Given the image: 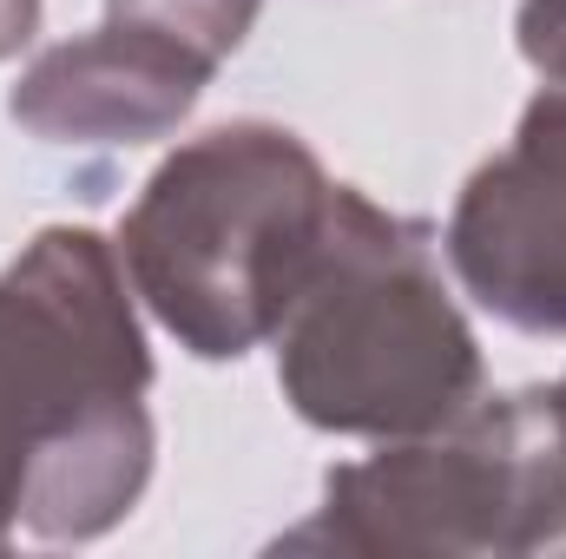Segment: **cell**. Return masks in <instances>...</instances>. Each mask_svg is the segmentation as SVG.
<instances>
[{
    "label": "cell",
    "mask_w": 566,
    "mask_h": 559,
    "mask_svg": "<svg viewBox=\"0 0 566 559\" xmlns=\"http://www.w3.org/2000/svg\"><path fill=\"white\" fill-rule=\"evenodd\" d=\"M151 349L113 238L46 224L0 271V553L106 540L151 487Z\"/></svg>",
    "instance_id": "6da1fadb"
},
{
    "label": "cell",
    "mask_w": 566,
    "mask_h": 559,
    "mask_svg": "<svg viewBox=\"0 0 566 559\" xmlns=\"http://www.w3.org/2000/svg\"><path fill=\"white\" fill-rule=\"evenodd\" d=\"M343 184L277 119H231L185 139L119 218V264L139 309L198 362L271 342L329 251Z\"/></svg>",
    "instance_id": "7a4b0ae2"
},
{
    "label": "cell",
    "mask_w": 566,
    "mask_h": 559,
    "mask_svg": "<svg viewBox=\"0 0 566 559\" xmlns=\"http://www.w3.org/2000/svg\"><path fill=\"white\" fill-rule=\"evenodd\" d=\"M271 349L296 421L343 441L441 428L488 389L481 336L454 303L434 231L356 184H343L329 251L283 309Z\"/></svg>",
    "instance_id": "3957f363"
},
{
    "label": "cell",
    "mask_w": 566,
    "mask_h": 559,
    "mask_svg": "<svg viewBox=\"0 0 566 559\" xmlns=\"http://www.w3.org/2000/svg\"><path fill=\"white\" fill-rule=\"evenodd\" d=\"M277 553L541 559L566 553V376L474 395L441 428L329 467L323 500Z\"/></svg>",
    "instance_id": "277c9868"
},
{
    "label": "cell",
    "mask_w": 566,
    "mask_h": 559,
    "mask_svg": "<svg viewBox=\"0 0 566 559\" xmlns=\"http://www.w3.org/2000/svg\"><path fill=\"white\" fill-rule=\"evenodd\" d=\"M441 264L507 329L566 336V80H541L514 139L468 171Z\"/></svg>",
    "instance_id": "5b68a950"
},
{
    "label": "cell",
    "mask_w": 566,
    "mask_h": 559,
    "mask_svg": "<svg viewBox=\"0 0 566 559\" xmlns=\"http://www.w3.org/2000/svg\"><path fill=\"white\" fill-rule=\"evenodd\" d=\"M211 73L218 66L171 33L106 13L99 27L53 40L20 66L7 119L40 145H151L191 119Z\"/></svg>",
    "instance_id": "8992f818"
},
{
    "label": "cell",
    "mask_w": 566,
    "mask_h": 559,
    "mask_svg": "<svg viewBox=\"0 0 566 559\" xmlns=\"http://www.w3.org/2000/svg\"><path fill=\"white\" fill-rule=\"evenodd\" d=\"M258 7H264V0H106L113 20H139L151 33H171V40H185L191 53H205L211 66H224V60L251 40Z\"/></svg>",
    "instance_id": "52a82bcc"
},
{
    "label": "cell",
    "mask_w": 566,
    "mask_h": 559,
    "mask_svg": "<svg viewBox=\"0 0 566 559\" xmlns=\"http://www.w3.org/2000/svg\"><path fill=\"white\" fill-rule=\"evenodd\" d=\"M514 46L541 80H566V0H521Z\"/></svg>",
    "instance_id": "ba28073f"
},
{
    "label": "cell",
    "mask_w": 566,
    "mask_h": 559,
    "mask_svg": "<svg viewBox=\"0 0 566 559\" xmlns=\"http://www.w3.org/2000/svg\"><path fill=\"white\" fill-rule=\"evenodd\" d=\"M40 13H46V0H0V60H20L33 46Z\"/></svg>",
    "instance_id": "9c48e42d"
}]
</instances>
